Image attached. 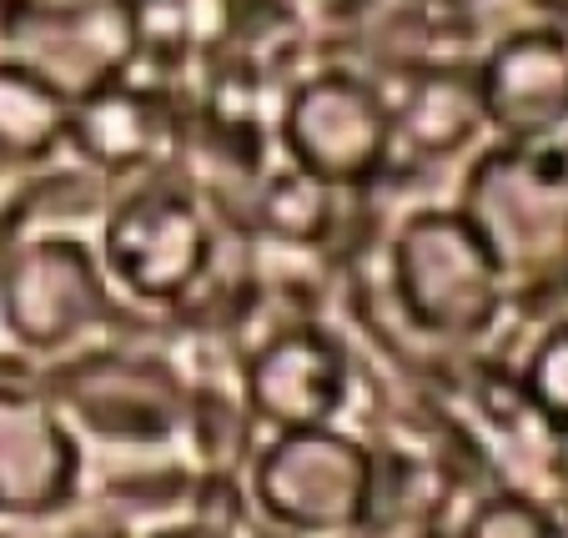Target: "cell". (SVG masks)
I'll use <instances>...</instances> for the list:
<instances>
[{"instance_id": "cell-3", "label": "cell", "mask_w": 568, "mask_h": 538, "mask_svg": "<svg viewBox=\"0 0 568 538\" xmlns=\"http://www.w3.org/2000/svg\"><path fill=\"white\" fill-rule=\"evenodd\" d=\"M282 141L297 172L322 186H363L377 176L393 141V116L383 97L357 75H317L287 101Z\"/></svg>"}, {"instance_id": "cell-2", "label": "cell", "mask_w": 568, "mask_h": 538, "mask_svg": "<svg viewBox=\"0 0 568 538\" xmlns=\"http://www.w3.org/2000/svg\"><path fill=\"white\" fill-rule=\"evenodd\" d=\"M397 297L433 337H478L498 313V277L488 247L463 212H418L393 247Z\"/></svg>"}, {"instance_id": "cell-10", "label": "cell", "mask_w": 568, "mask_h": 538, "mask_svg": "<svg viewBox=\"0 0 568 538\" xmlns=\"http://www.w3.org/2000/svg\"><path fill=\"white\" fill-rule=\"evenodd\" d=\"M71 126V101L55 75L26 61H0V162H36Z\"/></svg>"}, {"instance_id": "cell-11", "label": "cell", "mask_w": 568, "mask_h": 538, "mask_svg": "<svg viewBox=\"0 0 568 538\" xmlns=\"http://www.w3.org/2000/svg\"><path fill=\"white\" fill-rule=\"evenodd\" d=\"M81 151H91L101 166H141L166 136V111L146 91H97L71 116Z\"/></svg>"}, {"instance_id": "cell-6", "label": "cell", "mask_w": 568, "mask_h": 538, "mask_svg": "<svg viewBox=\"0 0 568 538\" xmlns=\"http://www.w3.org/2000/svg\"><path fill=\"white\" fill-rule=\"evenodd\" d=\"M106 307L97 262L75 242H31L0 277V313L31 347H61L87 333Z\"/></svg>"}, {"instance_id": "cell-9", "label": "cell", "mask_w": 568, "mask_h": 538, "mask_svg": "<svg viewBox=\"0 0 568 538\" xmlns=\"http://www.w3.org/2000/svg\"><path fill=\"white\" fill-rule=\"evenodd\" d=\"M252 408L282 428H322L343 403V357L322 333H287L252 363Z\"/></svg>"}, {"instance_id": "cell-12", "label": "cell", "mask_w": 568, "mask_h": 538, "mask_svg": "<svg viewBox=\"0 0 568 538\" xmlns=\"http://www.w3.org/2000/svg\"><path fill=\"white\" fill-rule=\"evenodd\" d=\"M483 121V106H478V81H463V75H423L418 91H413L408 111H403V126L418 146L428 151H448L468 136L473 126Z\"/></svg>"}, {"instance_id": "cell-1", "label": "cell", "mask_w": 568, "mask_h": 538, "mask_svg": "<svg viewBox=\"0 0 568 538\" xmlns=\"http://www.w3.org/2000/svg\"><path fill=\"white\" fill-rule=\"evenodd\" d=\"M463 216L504 277L568 267V146L504 141L468 176Z\"/></svg>"}, {"instance_id": "cell-4", "label": "cell", "mask_w": 568, "mask_h": 538, "mask_svg": "<svg viewBox=\"0 0 568 538\" xmlns=\"http://www.w3.org/2000/svg\"><path fill=\"white\" fill-rule=\"evenodd\" d=\"M373 468L357 443L322 428H292L257 468V498L302 534H327L363 518Z\"/></svg>"}, {"instance_id": "cell-16", "label": "cell", "mask_w": 568, "mask_h": 538, "mask_svg": "<svg viewBox=\"0 0 568 538\" xmlns=\"http://www.w3.org/2000/svg\"><path fill=\"white\" fill-rule=\"evenodd\" d=\"M166 538H216V534H202V528H182V534H166Z\"/></svg>"}, {"instance_id": "cell-5", "label": "cell", "mask_w": 568, "mask_h": 538, "mask_svg": "<svg viewBox=\"0 0 568 538\" xmlns=\"http://www.w3.org/2000/svg\"><path fill=\"white\" fill-rule=\"evenodd\" d=\"M206 222L176 186H141L106 226V257L136 297H182L206 267Z\"/></svg>"}, {"instance_id": "cell-15", "label": "cell", "mask_w": 568, "mask_h": 538, "mask_svg": "<svg viewBox=\"0 0 568 538\" xmlns=\"http://www.w3.org/2000/svg\"><path fill=\"white\" fill-rule=\"evenodd\" d=\"M468 538H554V528L524 498H498V504L478 508V518L468 524Z\"/></svg>"}, {"instance_id": "cell-7", "label": "cell", "mask_w": 568, "mask_h": 538, "mask_svg": "<svg viewBox=\"0 0 568 538\" xmlns=\"http://www.w3.org/2000/svg\"><path fill=\"white\" fill-rule=\"evenodd\" d=\"M478 106L504 141L554 136L568 121V41L558 31L498 41L478 71Z\"/></svg>"}, {"instance_id": "cell-13", "label": "cell", "mask_w": 568, "mask_h": 538, "mask_svg": "<svg viewBox=\"0 0 568 538\" xmlns=\"http://www.w3.org/2000/svg\"><path fill=\"white\" fill-rule=\"evenodd\" d=\"M327 206H333V186L312 182L307 172L292 166V172H282L267 192V222L277 226L282 237L307 242L327 226Z\"/></svg>"}, {"instance_id": "cell-14", "label": "cell", "mask_w": 568, "mask_h": 538, "mask_svg": "<svg viewBox=\"0 0 568 538\" xmlns=\"http://www.w3.org/2000/svg\"><path fill=\"white\" fill-rule=\"evenodd\" d=\"M528 398L548 423L568 428V327L544 337V347L528 363Z\"/></svg>"}, {"instance_id": "cell-17", "label": "cell", "mask_w": 568, "mask_h": 538, "mask_svg": "<svg viewBox=\"0 0 568 538\" xmlns=\"http://www.w3.org/2000/svg\"><path fill=\"white\" fill-rule=\"evenodd\" d=\"M443 6H453V0H443Z\"/></svg>"}, {"instance_id": "cell-8", "label": "cell", "mask_w": 568, "mask_h": 538, "mask_svg": "<svg viewBox=\"0 0 568 538\" xmlns=\"http://www.w3.org/2000/svg\"><path fill=\"white\" fill-rule=\"evenodd\" d=\"M75 448L26 393H0V514H41L71 494Z\"/></svg>"}]
</instances>
